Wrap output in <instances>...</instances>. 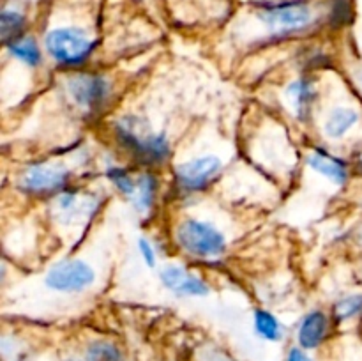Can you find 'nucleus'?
Here are the masks:
<instances>
[{
	"label": "nucleus",
	"mask_w": 362,
	"mask_h": 361,
	"mask_svg": "<svg viewBox=\"0 0 362 361\" xmlns=\"http://www.w3.org/2000/svg\"><path fill=\"white\" fill-rule=\"evenodd\" d=\"M113 140L120 149L140 165L147 168L165 165L172 156V145H170L166 133L147 130L136 115H124L112 124Z\"/></svg>",
	"instance_id": "obj_1"
},
{
	"label": "nucleus",
	"mask_w": 362,
	"mask_h": 361,
	"mask_svg": "<svg viewBox=\"0 0 362 361\" xmlns=\"http://www.w3.org/2000/svg\"><path fill=\"white\" fill-rule=\"evenodd\" d=\"M45 52L62 69H81L98 48V41L87 30L74 25L49 28L42 39Z\"/></svg>",
	"instance_id": "obj_2"
},
{
	"label": "nucleus",
	"mask_w": 362,
	"mask_h": 361,
	"mask_svg": "<svg viewBox=\"0 0 362 361\" xmlns=\"http://www.w3.org/2000/svg\"><path fill=\"white\" fill-rule=\"evenodd\" d=\"M255 14H257V20L265 27L267 34L274 39L303 34L317 23V13L313 7L300 0L267 4Z\"/></svg>",
	"instance_id": "obj_3"
},
{
	"label": "nucleus",
	"mask_w": 362,
	"mask_h": 361,
	"mask_svg": "<svg viewBox=\"0 0 362 361\" xmlns=\"http://www.w3.org/2000/svg\"><path fill=\"white\" fill-rule=\"evenodd\" d=\"M177 246L194 258H218L228 248L226 236L211 222L198 218H184L177 223L173 232Z\"/></svg>",
	"instance_id": "obj_4"
},
{
	"label": "nucleus",
	"mask_w": 362,
	"mask_h": 361,
	"mask_svg": "<svg viewBox=\"0 0 362 361\" xmlns=\"http://www.w3.org/2000/svg\"><path fill=\"white\" fill-rule=\"evenodd\" d=\"M64 85H66V94L69 96L73 105L88 115L103 112L112 101V80L103 73L83 69L71 71Z\"/></svg>",
	"instance_id": "obj_5"
},
{
	"label": "nucleus",
	"mask_w": 362,
	"mask_h": 361,
	"mask_svg": "<svg viewBox=\"0 0 362 361\" xmlns=\"http://www.w3.org/2000/svg\"><path fill=\"white\" fill-rule=\"evenodd\" d=\"M73 172L62 163L37 161L25 166L18 176V190L27 197L55 198L71 186Z\"/></svg>",
	"instance_id": "obj_6"
},
{
	"label": "nucleus",
	"mask_w": 362,
	"mask_h": 361,
	"mask_svg": "<svg viewBox=\"0 0 362 361\" xmlns=\"http://www.w3.org/2000/svg\"><path fill=\"white\" fill-rule=\"evenodd\" d=\"M223 172V161L216 154L198 156L180 163L173 172V183L180 193H202L216 183Z\"/></svg>",
	"instance_id": "obj_7"
},
{
	"label": "nucleus",
	"mask_w": 362,
	"mask_h": 361,
	"mask_svg": "<svg viewBox=\"0 0 362 361\" xmlns=\"http://www.w3.org/2000/svg\"><path fill=\"white\" fill-rule=\"evenodd\" d=\"M95 283V271L90 264L80 258H66L48 269L45 285L53 292L78 294L90 289Z\"/></svg>",
	"instance_id": "obj_8"
},
{
	"label": "nucleus",
	"mask_w": 362,
	"mask_h": 361,
	"mask_svg": "<svg viewBox=\"0 0 362 361\" xmlns=\"http://www.w3.org/2000/svg\"><path fill=\"white\" fill-rule=\"evenodd\" d=\"M159 282L177 297H205L211 294L207 280L180 264H168L159 271Z\"/></svg>",
	"instance_id": "obj_9"
},
{
	"label": "nucleus",
	"mask_w": 362,
	"mask_h": 361,
	"mask_svg": "<svg viewBox=\"0 0 362 361\" xmlns=\"http://www.w3.org/2000/svg\"><path fill=\"white\" fill-rule=\"evenodd\" d=\"M306 163L313 172H317L318 176L327 179L329 183H332L334 186L343 188L350 183V179H352V163L339 158V156L331 154V152L325 151V149H313V151L308 154Z\"/></svg>",
	"instance_id": "obj_10"
},
{
	"label": "nucleus",
	"mask_w": 362,
	"mask_h": 361,
	"mask_svg": "<svg viewBox=\"0 0 362 361\" xmlns=\"http://www.w3.org/2000/svg\"><path fill=\"white\" fill-rule=\"evenodd\" d=\"M285 99L292 108L293 115L300 122H308L313 115L318 101V85L311 76H299L290 81L285 88Z\"/></svg>",
	"instance_id": "obj_11"
},
{
	"label": "nucleus",
	"mask_w": 362,
	"mask_h": 361,
	"mask_svg": "<svg viewBox=\"0 0 362 361\" xmlns=\"http://www.w3.org/2000/svg\"><path fill=\"white\" fill-rule=\"evenodd\" d=\"M332 319L324 310H311L300 319L297 328V342L306 350L318 349L331 335Z\"/></svg>",
	"instance_id": "obj_12"
},
{
	"label": "nucleus",
	"mask_w": 362,
	"mask_h": 361,
	"mask_svg": "<svg viewBox=\"0 0 362 361\" xmlns=\"http://www.w3.org/2000/svg\"><path fill=\"white\" fill-rule=\"evenodd\" d=\"M362 122L361 108L354 105H338L329 110L324 120V134L329 140H343Z\"/></svg>",
	"instance_id": "obj_13"
},
{
	"label": "nucleus",
	"mask_w": 362,
	"mask_h": 361,
	"mask_svg": "<svg viewBox=\"0 0 362 361\" xmlns=\"http://www.w3.org/2000/svg\"><path fill=\"white\" fill-rule=\"evenodd\" d=\"M4 46H6L7 53H9L13 59H16L18 62L23 64L28 69H37V67H41L42 60H45L41 45H39L37 39H35L34 35L25 34Z\"/></svg>",
	"instance_id": "obj_14"
},
{
	"label": "nucleus",
	"mask_w": 362,
	"mask_h": 361,
	"mask_svg": "<svg viewBox=\"0 0 362 361\" xmlns=\"http://www.w3.org/2000/svg\"><path fill=\"white\" fill-rule=\"evenodd\" d=\"M55 207L59 212V218L66 223L76 222L78 218H83L92 209L85 200V195L78 188L69 186L55 197Z\"/></svg>",
	"instance_id": "obj_15"
},
{
	"label": "nucleus",
	"mask_w": 362,
	"mask_h": 361,
	"mask_svg": "<svg viewBox=\"0 0 362 361\" xmlns=\"http://www.w3.org/2000/svg\"><path fill=\"white\" fill-rule=\"evenodd\" d=\"M138 188L136 193L133 197V207L136 209L140 214H147L154 209L156 202H158L159 195V177L158 173L152 170H145V172L138 173Z\"/></svg>",
	"instance_id": "obj_16"
},
{
	"label": "nucleus",
	"mask_w": 362,
	"mask_h": 361,
	"mask_svg": "<svg viewBox=\"0 0 362 361\" xmlns=\"http://www.w3.org/2000/svg\"><path fill=\"white\" fill-rule=\"evenodd\" d=\"M25 30H27V16L21 11L6 7L0 13V38L4 45L25 35Z\"/></svg>",
	"instance_id": "obj_17"
},
{
	"label": "nucleus",
	"mask_w": 362,
	"mask_h": 361,
	"mask_svg": "<svg viewBox=\"0 0 362 361\" xmlns=\"http://www.w3.org/2000/svg\"><path fill=\"white\" fill-rule=\"evenodd\" d=\"M255 333L267 342H278L283 336V326L272 311L265 308H257L253 314Z\"/></svg>",
	"instance_id": "obj_18"
},
{
	"label": "nucleus",
	"mask_w": 362,
	"mask_h": 361,
	"mask_svg": "<svg viewBox=\"0 0 362 361\" xmlns=\"http://www.w3.org/2000/svg\"><path fill=\"white\" fill-rule=\"evenodd\" d=\"M105 177L110 180V184H112L120 195H122V197L133 200L138 188V179L134 176H131V172L126 168V166L108 165L105 170Z\"/></svg>",
	"instance_id": "obj_19"
},
{
	"label": "nucleus",
	"mask_w": 362,
	"mask_h": 361,
	"mask_svg": "<svg viewBox=\"0 0 362 361\" xmlns=\"http://www.w3.org/2000/svg\"><path fill=\"white\" fill-rule=\"evenodd\" d=\"M332 319L336 322H350L362 321V292L349 294L338 299L332 306Z\"/></svg>",
	"instance_id": "obj_20"
},
{
	"label": "nucleus",
	"mask_w": 362,
	"mask_h": 361,
	"mask_svg": "<svg viewBox=\"0 0 362 361\" xmlns=\"http://www.w3.org/2000/svg\"><path fill=\"white\" fill-rule=\"evenodd\" d=\"M83 361H124V354L115 343L98 340L87 347Z\"/></svg>",
	"instance_id": "obj_21"
},
{
	"label": "nucleus",
	"mask_w": 362,
	"mask_h": 361,
	"mask_svg": "<svg viewBox=\"0 0 362 361\" xmlns=\"http://www.w3.org/2000/svg\"><path fill=\"white\" fill-rule=\"evenodd\" d=\"M332 20L336 21L338 27H343V25L350 23L354 18V6L352 0H334L332 2Z\"/></svg>",
	"instance_id": "obj_22"
},
{
	"label": "nucleus",
	"mask_w": 362,
	"mask_h": 361,
	"mask_svg": "<svg viewBox=\"0 0 362 361\" xmlns=\"http://www.w3.org/2000/svg\"><path fill=\"white\" fill-rule=\"evenodd\" d=\"M136 246H138V253H140V258L144 260V264L147 265L148 269H154L156 265H158V250H156V246L152 244V241L148 239V237L141 236V237H138Z\"/></svg>",
	"instance_id": "obj_23"
},
{
	"label": "nucleus",
	"mask_w": 362,
	"mask_h": 361,
	"mask_svg": "<svg viewBox=\"0 0 362 361\" xmlns=\"http://www.w3.org/2000/svg\"><path fill=\"white\" fill-rule=\"evenodd\" d=\"M286 361H313L306 354V349L303 347H292L288 350V356H286Z\"/></svg>",
	"instance_id": "obj_24"
},
{
	"label": "nucleus",
	"mask_w": 362,
	"mask_h": 361,
	"mask_svg": "<svg viewBox=\"0 0 362 361\" xmlns=\"http://www.w3.org/2000/svg\"><path fill=\"white\" fill-rule=\"evenodd\" d=\"M352 241H354V244H356V246H357V250L362 251V223H359V225H357L356 229H354Z\"/></svg>",
	"instance_id": "obj_25"
},
{
	"label": "nucleus",
	"mask_w": 362,
	"mask_h": 361,
	"mask_svg": "<svg viewBox=\"0 0 362 361\" xmlns=\"http://www.w3.org/2000/svg\"><path fill=\"white\" fill-rule=\"evenodd\" d=\"M66 361H80V360H74V357H69V360H66ZM83 361V360H81Z\"/></svg>",
	"instance_id": "obj_26"
},
{
	"label": "nucleus",
	"mask_w": 362,
	"mask_h": 361,
	"mask_svg": "<svg viewBox=\"0 0 362 361\" xmlns=\"http://www.w3.org/2000/svg\"><path fill=\"white\" fill-rule=\"evenodd\" d=\"M361 80H362V78H361Z\"/></svg>",
	"instance_id": "obj_27"
}]
</instances>
